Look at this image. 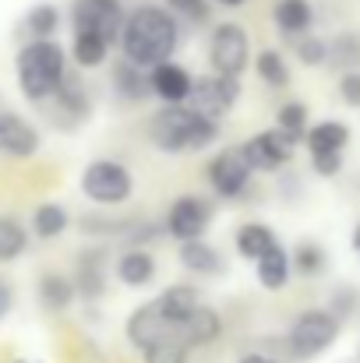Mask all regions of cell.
Instances as JSON below:
<instances>
[{
	"label": "cell",
	"mask_w": 360,
	"mask_h": 363,
	"mask_svg": "<svg viewBox=\"0 0 360 363\" xmlns=\"http://www.w3.org/2000/svg\"><path fill=\"white\" fill-rule=\"evenodd\" d=\"M120 57L152 71L166 60H173L177 46H180V21L156 4H141L134 11H127L124 32H120Z\"/></svg>",
	"instance_id": "6da1fadb"
},
{
	"label": "cell",
	"mask_w": 360,
	"mask_h": 363,
	"mask_svg": "<svg viewBox=\"0 0 360 363\" xmlns=\"http://www.w3.org/2000/svg\"><path fill=\"white\" fill-rule=\"evenodd\" d=\"M195 321V318H191ZM127 342L141 353L145 363H187L191 350H195V339H191V325H180V321H170L156 300L134 307L127 314Z\"/></svg>",
	"instance_id": "7a4b0ae2"
},
{
	"label": "cell",
	"mask_w": 360,
	"mask_h": 363,
	"mask_svg": "<svg viewBox=\"0 0 360 363\" xmlns=\"http://www.w3.org/2000/svg\"><path fill=\"white\" fill-rule=\"evenodd\" d=\"M18 71V89L28 103L43 106L53 99V92L64 85L67 78V50L57 39H28L18 50L14 60Z\"/></svg>",
	"instance_id": "3957f363"
},
{
	"label": "cell",
	"mask_w": 360,
	"mask_h": 363,
	"mask_svg": "<svg viewBox=\"0 0 360 363\" xmlns=\"http://www.w3.org/2000/svg\"><path fill=\"white\" fill-rule=\"evenodd\" d=\"M148 141L166 155L205 152L219 141V123L195 113L191 106H159L148 121Z\"/></svg>",
	"instance_id": "277c9868"
},
{
	"label": "cell",
	"mask_w": 360,
	"mask_h": 363,
	"mask_svg": "<svg viewBox=\"0 0 360 363\" xmlns=\"http://www.w3.org/2000/svg\"><path fill=\"white\" fill-rule=\"evenodd\" d=\"M343 332V321L329 311V307H311L300 311L286 332V346L293 353V360H318L322 353H329L336 346Z\"/></svg>",
	"instance_id": "5b68a950"
},
{
	"label": "cell",
	"mask_w": 360,
	"mask_h": 363,
	"mask_svg": "<svg viewBox=\"0 0 360 363\" xmlns=\"http://www.w3.org/2000/svg\"><path fill=\"white\" fill-rule=\"evenodd\" d=\"M82 194L99 208H120L134 194V177L120 159H92L82 169Z\"/></svg>",
	"instance_id": "8992f818"
},
{
	"label": "cell",
	"mask_w": 360,
	"mask_h": 363,
	"mask_svg": "<svg viewBox=\"0 0 360 363\" xmlns=\"http://www.w3.org/2000/svg\"><path fill=\"white\" fill-rule=\"evenodd\" d=\"M205 57H209V67L216 74L240 78L247 71V64H251V39H247L244 25H237V21H219L209 32Z\"/></svg>",
	"instance_id": "52a82bcc"
},
{
	"label": "cell",
	"mask_w": 360,
	"mask_h": 363,
	"mask_svg": "<svg viewBox=\"0 0 360 363\" xmlns=\"http://www.w3.org/2000/svg\"><path fill=\"white\" fill-rule=\"evenodd\" d=\"M216 219V205L202 194H180L163 219L166 237H173L177 243H191V240H205L209 226Z\"/></svg>",
	"instance_id": "ba28073f"
},
{
	"label": "cell",
	"mask_w": 360,
	"mask_h": 363,
	"mask_svg": "<svg viewBox=\"0 0 360 363\" xmlns=\"http://www.w3.org/2000/svg\"><path fill=\"white\" fill-rule=\"evenodd\" d=\"M297 145H304V141L286 134L283 127H268V130H258L254 138H247L240 145V152H244V159L251 162L254 173H272V169H283V166L293 162Z\"/></svg>",
	"instance_id": "9c48e42d"
},
{
	"label": "cell",
	"mask_w": 360,
	"mask_h": 363,
	"mask_svg": "<svg viewBox=\"0 0 360 363\" xmlns=\"http://www.w3.org/2000/svg\"><path fill=\"white\" fill-rule=\"evenodd\" d=\"M237 103H240V78L216 74V71L198 74V78H195V92H191V99H187V106H191L195 113H202V117H209V121H216V123L223 121Z\"/></svg>",
	"instance_id": "30bf717a"
},
{
	"label": "cell",
	"mask_w": 360,
	"mask_h": 363,
	"mask_svg": "<svg viewBox=\"0 0 360 363\" xmlns=\"http://www.w3.org/2000/svg\"><path fill=\"white\" fill-rule=\"evenodd\" d=\"M124 21H127L124 0H75L71 4V28L75 32L103 35L110 46L120 43Z\"/></svg>",
	"instance_id": "8fae6325"
},
{
	"label": "cell",
	"mask_w": 360,
	"mask_h": 363,
	"mask_svg": "<svg viewBox=\"0 0 360 363\" xmlns=\"http://www.w3.org/2000/svg\"><path fill=\"white\" fill-rule=\"evenodd\" d=\"M205 177H209V187H212V194H216V198L234 201V198H240V194L251 187L254 169H251V162L244 159L240 145H234V148H223V152H216V155H212V162H209Z\"/></svg>",
	"instance_id": "7c38bea8"
},
{
	"label": "cell",
	"mask_w": 360,
	"mask_h": 363,
	"mask_svg": "<svg viewBox=\"0 0 360 363\" xmlns=\"http://www.w3.org/2000/svg\"><path fill=\"white\" fill-rule=\"evenodd\" d=\"M92 117V96H89V85L75 74L64 78V85L53 92L50 99V121L57 123L60 130H75Z\"/></svg>",
	"instance_id": "4fadbf2b"
},
{
	"label": "cell",
	"mask_w": 360,
	"mask_h": 363,
	"mask_svg": "<svg viewBox=\"0 0 360 363\" xmlns=\"http://www.w3.org/2000/svg\"><path fill=\"white\" fill-rule=\"evenodd\" d=\"M148 82H152V96L163 103V106H187L191 92H195V78L187 67L166 60L159 67L148 71Z\"/></svg>",
	"instance_id": "5bb4252c"
},
{
	"label": "cell",
	"mask_w": 360,
	"mask_h": 363,
	"mask_svg": "<svg viewBox=\"0 0 360 363\" xmlns=\"http://www.w3.org/2000/svg\"><path fill=\"white\" fill-rule=\"evenodd\" d=\"M75 289L89 303L107 296V250L103 247H89V250L78 254V261H75Z\"/></svg>",
	"instance_id": "9a60e30c"
},
{
	"label": "cell",
	"mask_w": 360,
	"mask_h": 363,
	"mask_svg": "<svg viewBox=\"0 0 360 363\" xmlns=\"http://www.w3.org/2000/svg\"><path fill=\"white\" fill-rule=\"evenodd\" d=\"M39 145H43L39 130L25 117L0 113V155H7V159H28V155L39 152Z\"/></svg>",
	"instance_id": "2e32d148"
},
{
	"label": "cell",
	"mask_w": 360,
	"mask_h": 363,
	"mask_svg": "<svg viewBox=\"0 0 360 363\" xmlns=\"http://www.w3.org/2000/svg\"><path fill=\"white\" fill-rule=\"evenodd\" d=\"M110 85H114V96L120 103H145V99H152L148 71L131 64V60H124V57L110 67Z\"/></svg>",
	"instance_id": "e0dca14e"
},
{
	"label": "cell",
	"mask_w": 360,
	"mask_h": 363,
	"mask_svg": "<svg viewBox=\"0 0 360 363\" xmlns=\"http://www.w3.org/2000/svg\"><path fill=\"white\" fill-rule=\"evenodd\" d=\"M114 272H117V279L124 286L145 289V286L156 279V257H152L148 247H124L117 264H114Z\"/></svg>",
	"instance_id": "ac0fdd59"
},
{
	"label": "cell",
	"mask_w": 360,
	"mask_h": 363,
	"mask_svg": "<svg viewBox=\"0 0 360 363\" xmlns=\"http://www.w3.org/2000/svg\"><path fill=\"white\" fill-rule=\"evenodd\" d=\"M354 130L350 123L343 121H318L307 127L304 134V145H307V155H336V152H347Z\"/></svg>",
	"instance_id": "d6986e66"
},
{
	"label": "cell",
	"mask_w": 360,
	"mask_h": 363,
	"mask_svg": "<svg viewBox=\"0 0 360 363\" xmlns=\"http://www.w3.org/2000/svg\"><path fill=\"white\" fill-rule=\"evenodd\" d=\"M177 257H180V264H184L191 275H202V279H216V275H223V268H227L223 254H219L209 240L180 243Z\"/></svg>",
	"instance_id": "ffe728a7"
},
{
	"label": "cell",
	"mask_w": 360,
	"mask_h": 363,
	"mask_svg": "<svg viewBox=\"0 0 360 363\" xmlns=\"http://www.w3.org/2000/svg\"><path fill=\"white\" fill-rule=\"evenodd\" d=\"M254 275H258L261 289H268V293L286 289V286H290V275H293V257H290V250H286L283 243H276V247L254 264Z\"/></svg>",
	"instance_id": "44dd1931"
},
{
	"label": "cell",
	"mask_w": 360,
	"mask_h": 363,
	"mask_svg": "<svg viewBox=\"0 0 360 363\" xmlns=\"http://www.w3.org/2000/svg\"><path fill=\"white\" fill-rule=\"evenodd\" d=\"M272 21L283 35L297 39V35H307L311 25H315V7L311 0H276L272 7Z\"/></svg>",
	"instance_id": "7402d4cb"
},
{
	"label": "cell",
	"mask_w": 360,
	"mask_h": 363,
	"mask_svg": "<svg viewBox=\"0 0 360 363\" xmlns=\"http://www.w3.org/2000/svg\"><path fill=\"white\" fill-rule=\"evenodd\" d=\"M234 243H237V254L244 261H254L258 264L279 240H276V233L265 223H244L237 230V237H234Z\"/></svg>",
	"instance_id": "603a6c76"
},
{
	"label": "cell",
	"mask_w": 360,
	"mask_h": 363,
	"mask_svg": "<svg viewBox=\"0 0 360 363\" xmlns=\"http://www.w3.org/2000/svg\"><path fill=\"white\" fill-rule=\"evenodd\" d=\"M110 57V43L103 35H92V32H75L71 39V60L82 67V71H96L103 67Z\"/></svg>",
	"instance_id": "cb8c5ba5"
},
{
	"label": "cell",
	"mask_w": 360,
	"mask_h": 363,
	"mask_svg": "<svg viewBox=\"0 0 360 363\" xmlns=\"http://www.w3.org/2000/svg\"><path fill=\"white\" fill-rule=\"evenodd\" d=\"M75 296H78L75 279H67V275H60V272H46V275L39 279V303H43L46 311H67V307L75 303Z\"/></svg>",
	"instance_id": "d4e9b609"
},
{
	"label": "cell",
	"mask_w": 360,
	"mask_h": 363,
	"mask_svg": "<svg viewBox=\"0 0 360 363\" xmlns=\"http://www.w3.org/2000/svg\"><path fill=\"white\" fill-rule=\"evenodd\" d=\"M67 226H71V216H67V208L57 205V201H46V205H39V208L32 212V233H36L39 240H57Z\"/></svg>",
	"instance_id": "484cf974"
},
{
	"label": "cell",
	"mask_w": 360,
	"mask_h": 363,
	"mask_svg": "<svg viewBox=\"0 0 360 363\" xmlns=\"http://www.w3.org/2000/svg\"><path fill=\"white\" fill-rule=\"evenodd\" d=\"M254 71H258V78H261L268 89H290V82H293L290 64H286V57H283L279 50H261V53L254 57Z\"/></svg>",
	"instance_id": "4316f807"
},
{
	"label": "cell",
	"mask_w": 360,
	"mask_h": 363,
	"mask_svg": "<svg viewBox=\"0 0 360 363\" xmlns=\"http://www.w3.org/2000/svg\"><path fill=\"white\" fill-rule=\"evenodd\" d=\"M290 257H293V272L304 275V279H318L325 272V264H329V254H325V247L318 240H300L290 250Z\"/></svg>",
	"instance_id": "83f0119b"
},
{
	"label": "cell",
	"mask_w": 360,
	"mask_h": 363,
	"mask_svg": "<svg viewBox=\"0 0 360 363\" xmlns=\"http://www.w3.org/2000/svg\"><path fill=\"white\" fill-rule=\"evenodd\" d=\"M329 64L347 71H360V32H336V39H329Z\"/></svg>",
	"instance_id": "f1b7e54d"
},
{
	"label": "cell",
	"mask_w": 360,
	"mask_h": 363,
	"mask_svg": "<svg viewBox=\"0 0 360 363\" xmlns=\"http://www.w3.org/2000/svg\"><path fill=\"white\" fill-rule=\"evenodd\" d=\"M28 250V230L14 216H0V264L18 261Z\"/></svg>",
	"instance_id": "f546056e"
},
{
	"label": "cell",
	"mask_w": 360,
	"mask_h": 363,
	"mask_svg": "<svg viewBox=\"0 0 360 363\" xmlns=\"http://www.w3.org/2000/svg\"><path fill=\"white\" fill-rule=\"evenodd\" d=\"M60 28V11L53 4H36L28 14H25V32L32 39H53Z\"/></svg>",
	"instance_id": "4dcf8cb0"
},
{
	"label": "cell",
	"mask_w": 360,
	"mask_h": 363,
	"mask_svg": "<svg viewBox=\"0 0 360 363\" xmlns=\"http://www.w3.org/2000/svg\"><path fill=\"white\" fill-rule=\"evenodd\" d=\"M307 117H311V110L300 103V99H290V103H283L279 110H276V127H283L286 134H293V138H300L304 141V134H307Z\"/></svg>",
	"instance_id": "1f68e13d"
},
{
	"label": "cell",
	"mask_w": 360,
	"mask_h": 363,
	"mask_svg": "<svg viewBox=\"0 0 360 363\" xmlns=\"http://www.w3.org/2000/svg\"><path fill=\"white\" fill-rule=\"evenodd\" d=\"M293 53H297V60L304 67H322V64H329V39H322L315 32L297 35L293 39Z\"/></svg>",
	"instance_id": "d6a6232c"
},
{
	"label": "cell",
	"mask_w": 360,
	"mask_h": 363,
	"mask_svg": "<svg viewBox=\"0 0 360 363\" xmlns=\"http://www.w3.org/2000/svg\"><path fill=\"white\" fill-rule=\"evenodd\" d=\"M212 0H166V11L180 21H191V25H209L212 21Z\"/></svg>",
	"instance_id": "836d02e7"
},
{
	"label": "cell",
	"mask_w": 360,
	"mask_h": 363,
	"mask_svg": "<svg viewBox=\"0 0 360 363\" xmlns=\"http://www.w3.org/2000/svg\"><path fill=\"white\" fill-rule=\"evenodd\" d=\"M360 307V293L354 286H336L332 289V296H329V311L339 318V321H347V318H354Z\"/></svg>",
	"instance_id": "e575fe53"
},
{
	"label": "cell",
	"mask_w": 360,
	"mask_h": 363,
	"mask_svg": "<svg viewBox=\"0 0 360 363\" xmlns=\"http://www.w3.org/2000/svg\"><path fill=\"white\" fill-rule=\"evenodd\" d=\"M339 99H343L347 106L360 110V71H347V74H339Z\"/></svg>",
	"instance_id": "d590c367"
},
{
	"label": "cell",
	"mask_w": 360,
	"mask_h": 363,
	"mask_svg": "<svg viewBox=\"0 0 360 363\" xmlns=\"http://www.w3.org/2000/svg\"><path fill=\"white\" fill-rule=\"evenodd\" d=\"M311 169L318 173V177H339L343 173V152H336V155H311Z\"/></svg>",
	"instance_id": "8d00e7d4"
},
{
	"label": "cell",
	"mask_w": 360,
	"mask_h": 363,
	"mask_svg": "<svg viewBox=\"0 0 360 363\" xmlns=\"http://www.w3.org/2000/svg\"><path fill=\"white\" fill-rule=\"evenodd\" d=\"M11 307H14V289H11L7 279H0V321L11 314Z\"/></svg>",
	"instance_id": "74e56055"
},
{
	"label": "cell",
	"mask_w": 360,
	"mask_h": 363,
	"mask_svg": "<svg viewBox=\"0 0 360 363\" xmlns=\"http://www.w3.org/2000/svg\"><path fill=\"white\" fill-rule=\"evenodd\" d=\"M237 363H279V360H272V357H265V353H247V357H240Z\"/></svg>",
	"instance_id": "f35d334b"
},
{
	"label": "cell",
	"mask_w": 360,
	"mask_h": 363,
	"mask_svg": "<svg viewBox=\"0 0 360 363\" xmlns=\"http://www.w3.org/2000/svg\"><path fill=\"white\" fill-rule=\"evenodd\" d=\"M350 243H354V250H357V257H360V223L354 226V237H350Z\"/></svg>",
	"instance_id": "ab89813d"
},
{
	"label": "cell",
	"mask_w": 360,
	"mask_h": 363,
	"mask_svg": "<svg viewBox=\"0 0 360 363\" xmlns=\"http://www.w3.org/2000/svg\"><path fill=\"white\" fill-rule=\"evenodd\" d=\"M212 4H223V7H240V4H247V0H212Z\"/></svg>",
	"instance_id": "60d3db41"
}]
</instances>
